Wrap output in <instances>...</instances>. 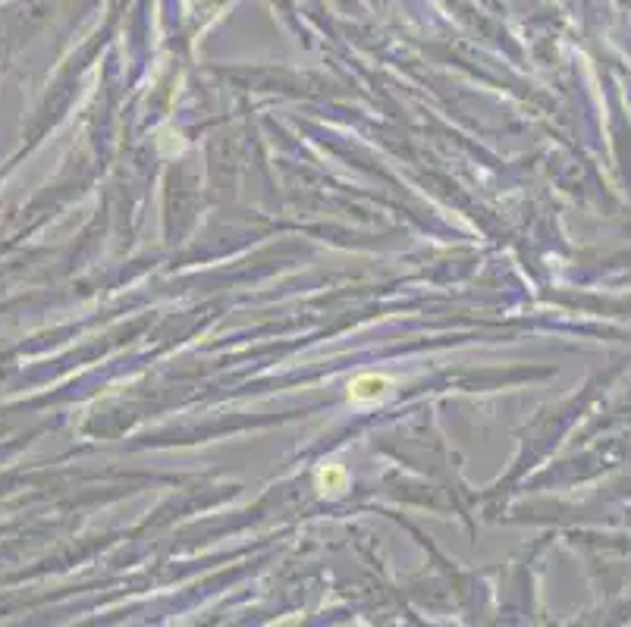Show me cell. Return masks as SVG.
<instances>
[{
	"label": "cell",
	"instance_id": "obj_1",
	"mask_svg": "<svg viewBox=\"0 0 631 627\" xmlns=\"http://www.w3.org/2000/svg\"><path fill=\"white\" fill-rule=\"evenodd\" d=\"M386 386H390V379H383V377H358L349 386V399L352 402H374L386 392Z\"/></svg>",
	"mask_w": 631,
	"mask_h": 627
},
{
	"label": "cell",
	"instance_id": "obj_2",
	"mask_svg": "<svg viewBox=\"0 0 631 627\" xmlns=\"http://www.w3.org/2000/svg\"><path fill=\"white\" fill-rule=\"evenodd\" d=\"M318 486H320V493H343L345 489V471L339 464H327L318 474Z\"/></svg>",
	"mask_w": 631,
	"mask_h": 627
}]
</instances>
